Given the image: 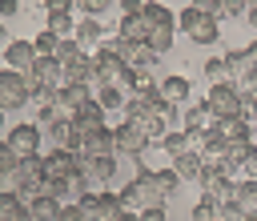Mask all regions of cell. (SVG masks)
Returning a JSON list of instances; mask_svg holds the SVG:
<instances>
[{
	"instance_id": "obj_1",
	"label": "cell",
	"mask_w": 257,
	"mask_h": 221,
	"mask_svg": "<svg viewBox=\"0 0 257 221\" xmlns=\"http://www.w3.org/2000/svg\"><path fill=\"white\" fill-rule=\"evenodd\" d=\"M177 28H185V36L193 44H217L221 40V24L213 16H205V12H197V8H181L177 12Z\"/></svg>"
},
{
	"instance_id": "obj_2",
	"label": "cell",
	"mask_w": 257,
	"mask_h": 221,
	"mask_svg": "<svg viewBox=\"0 0 257 221\" xmlns=\"http://www.w3.org/2000/svg\"><path fill=\"white\" fill-rule=\"evenodd\" d=\"M205 104H209V113H213L217 121H225V117H245V92H241L237 84H209Z\"/></svg>"
},
{
	"instance_id": "obj_3",
	"label": "cell",
	"mask_w": 257,
	"mask_h": 221,
	"mask_svg": "<svg viewBox=\"0 0 257 221\" xmlns=\"http://www.w3.org/2000/svg\"><path fill=\"white\" fill-rule=\"evenodd\" d=\"M24 80H28V96L40 92V88H60L64 84V68L56 64V56H36L28 68H24Z\"/></svg>"
},
{
	"instance_id": "obj_4",
	"label": "cell",
	"mask_w": 257,
	"mask_h": 221,
	"mask_svg": "<svg viewBox=\"0 0 257 221\" xmlns=\"http://www.w3.org/2000/svg\"><path fill=\"white\" fill-rule=\"evenodd\" d=\"M76 173H80V181H84L88 193H100L116 177V157H80L76 161Z\"/></svg>"
},
{
	"instance_id": "obj_5",
	"label": "cell",
	"mask_w": 257,
	"mask_h": 221,
	"mask_svg": "<svg viewBox=\"0 0 257 221\" xmlns=\"http://www.w3.org/2000/svg\"><path fill=\"white\" fill-rule=\"evenodd\" d=\"M28 104V80L16 68H0V113L24 108Z\"/></svg>"
},
{
	"instance_id": "obj_6",
	"label": "cell",
	"mask_w": 257,
	"mask_h": 221,
	"mask_svg": "<svg viewBox=\"0 0 257 221\" xmlns=\"http://www.w3.org/2000/svg\"><path fill=\"white\" fill-rule=\"evenodd\" d=\"M225 64H229V80L249 96V92H257V64L249 60V52L245 48H233V52H225Z\"/></svg>"
},
{
	"instance_id": "obj_7",
	"label": "cell",
	"mask_w": 257,
	"mask_h": 221,
	"mask_svg": "<svg viewBox=\"0 0 257 221\" xmlns=\"http://www.w3.org/2000/svg\"><path fill=\"white\" fill-rule=\"evenodd\" d=\"M112 48H116V56H120L133 72H153V64L161 60L145 40H112Z\"/></svg>"
},
{
	"instance_id": "obj_8",
	"label": "cell",
	"mask_w": 257,
	"mask_h": 221,
	"mask_svg": "<svg viewBox=\"0 0 257 221\" xmlns=\"http://www.w3.org/2000/svg\"><path fill=\"white\" fill-rule=\"evenodd\" d=\"M149 145H153V141H149L141 129H133V125H116V129H112V153H116V157H141Z\"/></svg>"
},
{
	"instance_id": "obj_9",
	"label": "cell",
	"mask_w": 257,
	"mask_h": 221,
	"mask_svg": "<svg viewBox=\"0 0 257 221\" xmlns=\"http://www.w3.org/2000/svg\"><path fill=\"white\" fill-rule=\"evenodd\" d=\"M8 149L16 153V157H32V153H40V129L28 121V125H12L8 129Z\"/></svg>"
},
{
	"instance_id": "obj_10",
	"label": "cell",
	"mask_w": 257,
	"mask_h": 221,
	"mask_svg": "<svg viewBox=\"0 0 257 221\" xmlns=\"http://www.w3.org/2000/svg\"><path fill=\"white\" fill-rule=\"evenodd\" d=\"M76 161H80V153H72V149H52L48 157H44V181L52 185V181H64L68 173H76Z\"/></svg>"
},
{
	"instance_id": "obj_11",
	"label": "cell",
	"mask_w": 257,
	"mask_h": 221,
	"mask_svg": "<svg viewBox=\"0 0 257 221\" xmlns=\"http://www.w3.org/2000/svg\"><path fill=\"white\" fill-rule=\"evenodd\" d=\"M104 32H108V28H104L96 16H80V24H76V36H72V40L80 44V52H84V56H92V52L100 48V36H104Z\"/></svg>"
},
{
	"instance_id": "obj_12",
	"label": "cell",
	"mask_w": 257,
	"mask_h": 221,
	"mask_svg": "<svg viewBox=\"0 0 257 221\" xmlns=\"http://www.w3.org/2000/svg\"><path fill=\"white\" fill-rule=\"evenodd\" d=\"M213 137H217V141H225V145H237V141H253V125H249L245 117H225V121H217Z\"/></svg>"
},
{
	"instance_id": "obj_13",
	"label": "cell",
	"mask_w": 257,
	"mask_h": 221,
	"mask_svg": "<svg viewBox=\"0 0 257 221\" xmlns=\"http://www.w3.org/2000/svg\"><path fill=\"white\" fill-rule=\"evenodd\" d=\"M88 100H92V88H88V84H60V88H56V108H64L68 117H72L76 108H84Z\"/></svg>"
},
{
	"instance_id": "obj_14",
	"label": "cell",
	"mask_w": 257,
	"mask_h": 221,
	"mask_svg": "<svg viewBox=\"0 0 257 221\" xmlns=\"http://www.w3.org/2000/svg\"><path fill=\"white\" fill-rule=\"evenodd\" d=\"M84 193H88V189H84L80 173H68L64 181H52V189H48V197H56L60 205H76V201H80Z\"/></svg>"
},
{
	"instance_id": "obj_15",
	"label": "cell",
	"mask_w": 257,
	"mask_h": 221,
	"mask_svg": "<svg viewBox=\"0 0 257 221\" xmlns=\"http://www.w3.org/2000/svg\"><path fill=\"white\" fill-rule=\"evenodd\" d=\"M104 121H108V113H104L96 100H88L84 108H76V113H72V129H76V133H92V129H104Z\"/></svg>"
},
{
	"instance_id": "obj_16",
	"label": "cell",
	"mask_w": 257,
	"mask_h": 221,
	"mask_svg": "<svg viewBox=\"0 0 257 221\" xmlns=\"http://www.w3.org/2000/svg\"><path fill=\"white\" fill-rule=\"evenodd\" d=\"M197 157H201V169H225V173H229V145H225V141L209 137ZM229 177H233V173H229Z\"/></svg>"
},
{
	"instance_id": "obj_17",
	"label": "cell",
	"mask_w": 257,
	"mask_h": 221,
	"mask_svg": "<svg viewBox=\"0 0 257 221\" xmlns=\"http://www.w3.org/2000/svg\"><path fill=\"white\" fill-rule=\"evenodd\" d=\"M149 32H153V24H149L145 12L120 16V24H116V40H149Z\"/></svg>"
},
{
	"instance_id": "obj_18",
	"label": "cell",
	"mask_w": 257,
	"mask_h": 221,
	"mask_svg": "<svg viewBox=\"0 0 257 221\" xmlns=\"http://www.w3.org/2000/svg\"><path fill=\"white\" fill-rule=\"evenodd\" d=\"M4 60H8V68L24 72V68L36 60V48H32V40H8V44H4Z\"/></svg>"
},
{
	"instance_id": "obj_19",
	"label": "cell",
	"mask_w": 257,
	"mask_h": 221,
	"mask_svg": "<svg viewBox=\"0 0 257 221\" xmlns=\"http://www.w3.org/2000/svg\"><path fill=\"white\" fill-rule=\"evenodd\" d=\"M181 129H197V133H213L217 129V117L209 113V104L201 100V104H193L185 117H181Z\"/></svg>"
},
{
	"instance_id": "obj_20",
	"label": "cell",
	"mask_w": 257,
	"mask_h": 221,
	"mask_svg": "<svg viewBox=\"0 0 257 221\" xmlns=\"http://www.w3.org/2000/svg\"><path fill=\"white\" fill-rule=\"evenodd\" d=\"M157 92H161V100H169V104H181V100L193 92V84H189L185 76H165V80L157 84Z\"/></svg>"
},
{
	"instance_id": "obj_21",
	"label": "cell",
	"mask_w": 257,
	"mask_h": 221,
	"mask_svg": "<svg viewBox=\"0 0 257 221\" xmlns=\"http://www.w3.org/2000/svg\"><path fill=\"white\" fill-rule=\"evenodd\" d=\"M145 16H149V24L153 28H177V12L169 8V4H161V0H145V8H141Z\"/></svg>"
},
{
	"instance_id": "obj_22",
	"label": "cell",
	"mask_w": 257,
	"mask_h": 221,
	"mask_svg": "<svg viewBox=\"0 0 257 221\" xmlns=\"http://www.w3.org/2000/svg\"><path fill=\"white\" fill-rule=\"evenodd\" d=\"M44 28H48L52 36H60V40H72V36H76V20H72V12H48Z\"/></svg>"
},
{
	"instance_id": "obj_23",
	"label": "cell",
	"mask_w": 257,
	"mask_h": 221,
	"mask_svg": "<svg viewBox=\"0 0 257 221\" xmlns=\"http://www.w3.org/2000/svg\"><path fill=\"white\" fill-rule=\"evenodd\" d=\"M149 117H153V121H157L165 133H169L173 125H181V113H177V104H169V100H161V96L149 104Z\"/></svg>"
},
{
	"instance_id": "obj_24",
	"label": "cell",
	"mask_w": 257,
	"mask_h": 221,
	"mask_svg": "<svg viewBox=\"0 0 257 221\" xmlns=\"http://www.w3.org/2000/svg\"><path fill=\"white\" fill-rule=\"evenodd\" d=\"M169 169L177 173V181H197L201 177V157L197 153H181V157H173Z\"/></svg>"
},
{
	"instance_id": "obj_25",
	"label": "cell",
	"mask_w": 257,
	"mask_h": 221,
	"mask_svg": "<svg viewBox=\"0 0 257 221\" xmlns=\"http://www.w3.org/2000/svg\"><path fill=\"white\" fill-rule=\"evenodd\" d=\"M92 100H96L104 113H120V108H124V92H120V88H112V84H100V88L92 92Z\"/></svg>"
},
{
	"instance_id": "obj_26",
	"label": "cell",
	"mask_w": 257,
	"mask_h": 221,
	"mask_svg": "<svg viewBox=\"0 0 257 221\" xmlns=\"http://www.w3.org/2000/svg\"><path fill=\"white\" fill-rule=\"evenodd\" d=\"M28 217H32V221H56V217H60V201H56V197H36V201L28 205Z\"/></svg>"
},
{
	"instance_id": "obj_27",
	"label": "cell",
	"mask_w": 257,
	"mask_h": 221,
	"mask_svg": "<svg viewBox=\"0 0 257 221\" xmlns=\"http://www.w3.org/2000/svg\"><path fill=\"white\" fill-rule=\"evenodd\" d=\"M237 209L245 217H257V181H237Z\"/></svg>"
},
{
	"instance_id": "obj_28",
	"label": "cell",
	"mask_w": 257,
	"mask_h": 221,
	"mask_svg": "<svg viewBox=\"0 0 257 221\" xmlns=\"http://www.w3.org/2000/svg\"><path fill=\"white\" fill-rule=\"evenodd\" d=\"M0 221H32L16 193H0Z\"/></svg>"
},
{
	"instance_id": "obj_29",
	"label": "cell",
	"mask_w": 257,
	"mask_h": 221,
	"mask_svg": "<svg viewBox=\"0 0 257 221\" xmlns=\"http://www.w3.org/2000/svg\"><path fill=\"white\" fill-rule=\"evenodd\" d=\"M161 153H169V157L189 153V137H185V129H169V133L161 137Z\"/></svg>"
},
{
	"instance_id": "obj_30",
	"label": "cell",
	"mask_w": 257,
	"mask_h": 221,
	"mask_svg": "<svg viewBox=\"0 0 257 221\" xmlns=\"http://www.w3.org/2000/svg\"><path fill=\"white\" fill-rule=\"evenodd\" d=\"M205 80H209V84H233L225 56H209V60H205Z\"/></svg>"
},
{
	"instance_id": "obj_31",
	"label": "cell",
	"mask_w": 257,
	"mask_h": 221,
	"mask_svg": "<svg viewBox=\"0 0 257 221\" xmlns=\"http://www.w3.org/2000/svg\"><path fill=\"white\" fill-rule=\"evenodd\" d=\"M225 181H229V173H225V169H201V177H197V185H201V193H205V197H213Z\"/></svg>"
},
{
	"instance_id": "obj_32",
	"label": "cell",
	"mask_w": 257,
	"mask_h": 221,
	"mask_svg": "<svg viewBox=\"0 0 257 221\" xmlns=\"http://www.w3.org/2000/svg\"><path fill=\"white\" fill-rule=\"evenodd\" d=\"M32 48H36V56H56V48H60V36H52L48 28H40V32L32 36Z\"/></svg>"
},
{
	"instance_id": "obj_33",
	"label": "cell",
	"mask_w": 257,
	"mask_h": 221,
	"mask_svg": "<svg viewBox=\"0 0 257 221\" xmlns=\"http://www.w3.org/2000/svg\"><path fill=\"white\" fill-rule=\"evenodd\" d=\"M173 32H177V28H153L145 44H149V48L161 56V52H169V48H173Z\"/></svg>"
},
{
	"instance_id": "obj_34",
	"label": "cell",
	"mask_w": 257,
	"mask_h": 221,
	"mask_svg": "<svg viewBox=\"0 0 257 221\" xmlns=\"http://www.w3.org/2000/svg\"><path fill=\"white\" fill-rule=\"evenodd\" d=\"M84 52H80V44L76 40H60V48H56V64L60 68H68V64H76Z\"/></svg>"
},
{
	"instance_id": "obj_35",
	"label": "cell",
	"mask_w": 257,
	"mask_h": 221,
	"mask_svg": "<svg viewBox=\"0 0 257 221\" xmlns=\"http://www.w3.org/2000/svg\"><path fill=\"white\" fill-rule=\"evenodd\" d=\"M48 133H52L56 149H72V117H68V121H56V125H52Z\"/></svg>"
},
{
	"instance_id": "obj_36",
	"label": "cell",
	"mask_w": 257,
	"mask_h": 221,
	"mask_svg": "<svg viewBox=\"0 0 257 221\" xmlns=\"http://www.w3.org/2000/svg\"><path fill=\"white\" fill-rule=\"evenodd\" d=\"M249 153H253V141H237V145H229V173H237V169L245 165Z\"/></svg>"
},
{
	"instance_id": "obj_37",
	"label": "cell",
	"mask_w": 257,
	"mask_h": 221,
	"mask_svg": "<svg viewBox=\"0 0 257 221\" xmlns=\"http://www.w3.org/2000/svg\"><path fill=\"white\" fill-rule=\"evenodd\" d=\"M112 0H72V12H80V16H96L100 20V12L108 8Z\"/></svg>"
},
{
	"instance_id": "obj_38",
	"label": "cell",
	"mask_w": 257,
	"mask_h": 221,
	"mask_svg": "<svg viewBox=\"0 0 257 221\" xmlns=\"http://www.w3.org/2000/svg\"><path fill=\"white\" fill-rule=\"evenodd\" d=\"M193 221H217V205L209 201V197H201L197 205H193V213H189Z\"/></svg>"
},
{
	"instance_id": "obj_39",
	"label": "cell",
	"mask_w": 257,
	"mask_h": 221,
	"mask_svg": "<svg viewBox=\"0 0 257 221\" xmlns=\"http://www.w3.org/2000/svg\"><path fill=\"white\" fill-rule=\"evenodd\" d=\"M16 169H20V157L8 149V141H0V177L4 173H16Z\"/></svg>"
},
{
	"instance_id": "obj_40",
	"label": "cell",
	"mask_w": 257,
	"mask_h": 221,
	"mask_svg": "<svg viewBox=\"0 0 257 221\" xmlns=\"http://www.w3.org/2000/svg\"><path fill=\"white\" fill-rule=\"evenodd\" d=\"M217 8H221V20H229V16H245V0H217Z\"/></svg>"
},
{
	"instance_id": "obj_41",
	"label": "cell",
	"mask_w": 257,
	"mask_h": 221,
	"mask_svg": "<svg viewBox=\"0 0 257 221\" xmlns=\"http://www.w3.org/2000/svg\"><path fill=\"white\" fill-rule=\"evenodd\" d=\"M189 8H197V12H205V16H213V20L221 24V8H217V0H189Z\"/></svg>"
},
{
	"instance_id": "obj_42",
	"label": "cell",
	"mask_w": 257,
	"mask_h": 221,
	"mask_svg": "<svg viewBox=\"0 0 257 221\" xmlns=\"http://www.w3.org/2000/svg\"><path fill=\"white\" fill-rule=\"evenodd\" d=\"M217 221H249V217H245L237 205H221V209H217Z\"/></svg>"
},
{
	"instance_id": "obj_43",
	"label": "cell",
	"mask_w": 257,
	"mask_h": 221,
	"mask_svg": "<svg viewBox=\"0 0 257 221\" xmlns=\"http://www.w3.org/2000/svg\"><path fill=\"white\" fill-rule=\"evenodd\" d=\"M241 173H245V181H257V141H253V153L245 157V165H241Z\"/></svg>"
},
{
	"instance_id": "obj_44",
	"label": "cell",
	"mask_w": 257,
	"mask_h": 221,
	"mask_svg": "<svg viewBox=\"0 0 257 221\" xmlns=\"http://www.w3.org/2000/svg\"><path fill=\"white\" fill-rule=\"evenodd\" d=\"M116 8H120V16H137L145 8V0H116Z\"/></svg>"
},
{
	"instance_id": "obj_45",
	"label": "cell",
	"mask_w": 257,
	"mask_h": 221,
	"mask_svg": "<svg viewBox=\"0 0 257 221\" xmlns=\"http://www.w3.org/2000/svg\"><path fill=\"white\" fill-rule=\"evenodd\" d=\"M245 121L257 129V92H249V96H245Z\"/></svg>"
},
{
	"instance_id": "obj_46",
	"label": "cell",
	"mask_w": 257,
	"mask_h": 221,
	"mask_svg": "<svg viewBox=\"0 0 257 221\" xmlns=\"http://www.w3.org/2000/svg\"><path fill=\"white\" fill-rule=\"evenodd\" d=\"M20 12V0H0V20H12Z\"/></svg>"
},
{
	"instance_id": "obj_47",
	"label": "cell",
	"mask_w": 257,
	"mask_h": 221,
	"mask_svg": "<svg viewBox=\"0 0 257 221\" xmlns=\"http://www.w3.org/2000/svg\"><path fill=\"white\" fill-rule=\"evenodd\" d=\"M141 221H169V213H165V205H157V209H141Z\"/></svg>"
},
{
	"instance_id": "obj_48",
	"label": "cell",
	"mask_w": 257,
	"mask_h": 221,
	"mask_svg": "<svg viewBox=\"0 0 257 221\" xmlns=\"http://www.w3.org/2000/svg\"><path fill=\"white\" fill-rule=\"evenodd\" d=\"M48 12H72V0H44Z\"/></svg>"
},
{
	"instance_id": "obj_49",
	"label": "cell",
	"mask_w": 257,
	"mask_h": 221,
	"mask_svg": "<svg viewBox=\"0 0 257 221\" xmlns=\"http://www.w3.org/2000/svg\"><path fill=\"white\" fill-rule=\"evenodd\" d=\"M245 24L253 28V40H257V8H249V12H245Z\"/></svg>"
},
{
	"instance_id": "obj_50",
	"label": "cell",
	"mask_w": 257,
	"mask_h": 221,
	"mask_svg": "<svg viewBox=\"0 0 257 221\" xmlns=\"http://www.w3.org/2000/svg\"><path fill=\"white\" fill-rule=\"evenodd\" d=\"M245 52H249V60L257 64V40H249V44H245Z\"/></svg>"
},
{
	"instance_id": "obj_51",
	"label": "cell",
	"mask_w": 257,
	"mask_h": 221,
	"mask_svg": "<svg viewBox=\"0 0 257 221\" xmlns=\"http://www.w3.org/2000/svg\"><path fill=\"white\" fill-rule=\"evenodd\" d=\"M116 221H141V213H120Z\"/></svg>"
},
{
	"instance_id": "obj_52",
	"label": "cell",
	"mask_w": 257,
	"mask_h": 221,
	"mask_svg": "<svg viewBox=\"0 0 257 221\" xmlns=\"http://www.w3.org/2000/svg\"><path fill=\"white\" fill-rule=\"evenodd\" d=\"M0 44H8V28H4V20H0Z\"/></svg>"
},
{
	"instance_id": "obj_53",
	"label": "cell",
	"mask_w": 257,
	"mask_h": 221,
	"mask_svg": "<svg viewBox=\"0 0 257 221\" xmlns=\"http://www.w3.org/2000/svg\"><path fill=\"white\" fill-rule=\"evenodd\" d=\"M249 8H257V0H245V12H249Z\"/></svg>"
},
{
	"instance_id": "obj_54",
	"label": "cell",
	"mask_w": 257,
	"mask_h": 221,
	"mask_svg": "<svg viewBox=\"0 0 257 221\" xmlns=\"http://www.w3.org/2000/svg\"><path fill=\"white\" fill-rule=\"evenodd\" d=\"M0 125H4V113H0Z\"/></svg>"
},
{
	"instance_id": "obj_55",
	"label": "cell",
	"mask_w": 257,
	"mask_h": 221,
	"mask_svg": "<svg viewBox=\"0 0 257 221\" xmlns=\"http://www.w3.org/2000/svg\"><path fill=\"white\" fill-rule=\"evenodd\" d=\"M96 221H100V217H96Z\"/></svg>"
}]
</instances>
